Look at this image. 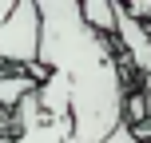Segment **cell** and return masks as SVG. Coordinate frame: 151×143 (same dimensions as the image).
<instances>
[{"mask_svg": "<svg viewBox=\"0 0 151 143\" xmlns=\"http://www.w3.org/2000/svg\"><path fill=\"white\" fill-rule=\"evenodd\" d=\"M12 8H16V0H0V24L12 16Z\"/></svg>", "mask_w": 151, "mask_h": 143, "instance_id": "obj_8", "label": "cell"}, {"mask_svg": "<svg viewBox=\"0 0 151 143\" xmlns=\"http://www.w3.org/2000/svg\"><path fill=\"white\" fill-rule=\"evenodd\" d=\"M32 91H36V83H32L24 72H12V75H4V72H0V111L16 107L24 96H32Z\"/></svg>", "mask_w": 151, "mask_h": 143, "instance_id": "obj_5", "label": "cell"}, {"mask_svg": "<svg viewBox=\"0 0 151 143\" xmlns=\"http://www.w3.org/2000/svg\"><path fill=\"white\" fill-rule=\"evenodd\" d=\"M0 135H16V131H12V115H8V111H0Z\"/></svg>", "mask_w": 151, "mask_h": 143, "instance_id": "obj_7", "label": "cell"}, {"mask_svg": "<svg viewBox=\"0 0 151 143\" xmlns=\"http://www.w3.org/2000/svg\"><path fill=\"white\" fill-rule=\"evenodd\" d=\"M115 36H119V48L131 64L151 80V28L139 20H131L123 12V4H115Z\"/></svg>", "mask_w": 151, "mask_h": 143, "instance_id": "obj_3", "label": "cell"}, {"mask_svg": "<svg viewBox=\"0 0 151 143\" xmlns=\"http://www.w3.org/2000/svg\"><path fill=\"white\" fill-rule=\"evenodd\" d=\"M40 52V12L36 0H16L12 16L0 24V64H20L24 72Z\"/></svg>", "mask_w": 151, "mask_h": 143, "instance_id": "obj_2", "label": "cell"}, {"mask_svg": "<svg viewBox=\"0 0 151 143\" xmlns=\"http://www.w3.org/2000/svg\"><path fill=\"white\" fill-rule=\"evenodd\" d=\"M107 143H139V139L131 135L127 127H115V131H111V139H107Z\"/></svg>", "mask_w": 151, "mask_h": 143, "instance_id": "obj_6", "label": "cell"}, {"mask_svg": "<svg viewBox=\"0 0 151 143\" xmlns=\"http://www.w3.org/2000/svg\"><path fill=\"white\" fill-rule=\"evenodd\" d=\"M40 52L48 75L36 83V107L48 119H68L72 143H107L123 127V72L111 40L80 20L76 0H40Z\"/></svg>", "mask_w": 151, "mask_h": 143, "instance_id": "obj_1", "label": "cell"}, {"mask_svg": "<svg viewBox=\"0 0 151 143\" xmlns=\"http://www.w3.org/2000/svg\"><path fill=\"white\" fill-rule=\"evenodd\" d=\"M80 20L91 32H99V36H111L115 32V4L111 0H83L80 4Z\"/></svg>", "mask_w": 151, "mask_h": 143, "instance_id": "obj_4", "label": "cell"}, {"mask_svg": "<svg viewBox=\"0 0 151 143\" xmlns=\"http://www.w3.org/2000/svg\"><path fill=\"white\" fill-rule=\"evenodd\" d=\"M0 143H16V135H0Z\"/></svg>", "mask_w": 151, "mask_h": 143, "instance_id": "obj_9", "label": "cell"}]
</instances>
